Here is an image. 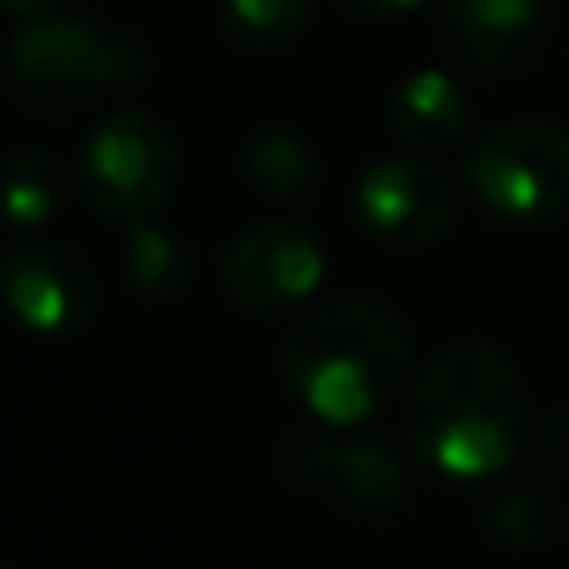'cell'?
Returning a JSON list of instances; mask_svg holds the SVG:
<instances>
[{
    "label": "cell",
    "instance_id": "cell-1",
    "mask_svg": "<svg viewBox=\"0 0 569 569\" xmlns=\"http://www.w3.org/2000/svg\"><path fill=\"white\" fill-rule=\"evenodd\" d=\"M530 435V395L505 350L455 340L420 365L405 400V445L450 485L500 480Z\"/></svg>",
    "mask_w": 569,
    "mask_h": 569
},
{
    "label": "cell",
    "instance_id": "cell-8",
    "mask_svg": "<svg viewBox=\"0 0 569 569\" xmlns=\"http://www.w3.org/2000/svg\"><path fill=\"white\" fill-rule=\"evenodd\" d=\"M284 475L360 515H390L410 500V470L375 435H290Z\"/></svg>",
    "mask_w": 569,
    "mask_h": 569
},
{
    "label": "cell",
    "instance_id": "cell-16",
    "mask_svg": "<svg viewBox=\"0 0 569 569\" xmlns=\"http://www.w3.org/2000/svg\"><path fill=\"white\" fill-rule=\"evenodd\" d=\"M345 10H360V16H410V10L430 6V0H340Z\"/></svg>",
    "mask_w": 569,
    "mask_h": 569
},
{
    "label": "cell",
    "instance_id": "cell-17",
    "mask_svg": "<svg viewBox=\"0 0 569 569\" xmlns=\"http://www.w3.org/2000/svg\"><path fill=\"white\" fill-rule=\"evenodd\" d=\"M0 10L36 20V16H50V10H60V0H0Z\"/></svg>",
    "mask_w": 569,
    "mask_h": 569
},
{
    "label": "cell",
    "instance_id": "cell-13",
    "mask_svg": "<svg viewBox=\"0 0 569 569\" xmlns=\"http://www.w3.org/2000/svg\"><path fill=\"white\" fill-rule=\"evenodd\" d=\"M66 200V166L40 146H16L0 156V226L40 230Z\"/></svg>",
    "mask_w": 569,
    "mask_h": 569
},
{
    "label": "cell",
    "instance_id": "cell-12",
    "mask_svg": "<svg viewBox=\"0 0 569 569\" xmlns=\"http://www.w3.org/2000/svg\"><path fill=\"white\" fill-rule=\"evenodd\" d=\"M246 180L260 190L266 200H280V206H310L325 186V166L320 150L290 126H266L246 140Z\"/></svg>",
    "mask_w": 569,
    "mask_h": 569
},
{
    "label": "cell",
    "instance_id": "cell-11",
    "mask_svg": "<svg viewBox=\"0 0 569 569\" xmlns=\"http://www.w3.org/2000/svg\"><path fill=\"white\" fill-rule=\"evenodd\" d=\"M385 116H390V130L420 156H440V150L465 146L475 126V106L460 90V80L445 76V70H410L390 86L385 96Z\"/></svg>",
    "mask_w": 569,
    "mask_h": 569
},
{
    "label": "cell",
    "instance_id": "cell-5",
    "mask_svg": "<svg viewBox=\"0 0 569 569\" xmlns=\"http://www.w3.org/2000/svg\"><path fill=\"white\" fill-rule=\"evenodd\" d=\"M465 186L505 226H555L569 216V130L555 120H500L465 156Z\"/></svg>",
    "mask_w": 569,
    "mask_h": 569
},
{
    "label": "cell",
    "instance_id": "cell-6",
    "mask_svg": "<svg viewBox=\"0 0 569 569\" xmlns=\"http://www.w3.org/2000/svg\"><path fill=\"white\" fill-rule=\"evenodd\" d=\"M0 300L30 335H80L100 310V276L66 240H20L0 256Z\"/></svg>",
    "mask_w": 569,
    "mask_h": 569
},
{
    "label": "cell",
    "instance_id": "cell-3",
    "mask_svg": "<svg viewBox=\"0 0 569 569\" xmlns=\"http://www.w3.org/2000/svg\"><path fill=\"white\" fill-rule=\"evenodd\" d=\"M150 76V46L136 30L96 26L86 16H36L10 36L6 80L26 106L70 110L100 90H136Z\"/></svg>",
    "mask_w": 569,
    "mask_h": 569
},
{
    "label": "cell",
    "instance_id": "cell-14",
    "mask_svg": "<svg viewBox=\"0 0 569 569\" xmlns=\"http://www.w3.org/2000/svg\"><path fill=\"white\" fill-rule=\"evenodd\" d=\"M120 270H126L130 290L146 295V300H180L190 276H196V250L186 246L180 230L150 220V226H136L126 236Z\"/></svg>",
    "mask_w": 569,
    "mask_h": 569
},
{
    "label": "cell",
    "instance_id": "cell-15",
    "mask_svg": "<svg viewBox=\"0 0 569 569\" xmlns=\"http://www.w3.org/2000/svg\"><path fill=\"white\" fill-rule=\"evenodd\" d=\"M315 0H220V30L240 50H290L310 30Z\"/></svg>",
    "mask_w": 569,
    "mask_h": 569
},
{
    "label": "cell",
    "instance_id": "cell-7",
    "mask_svg": "<svg viewBox=\"0 0 569 569\" xmlns=\"http://www.w3.org/2000/svg\"><path fill=\"white\" fill-rule=\"evenodd\" d=\"M325 240L300 220H256L220 256V284L250 315L305 305L325 280Z\"/></svg>",
    "mask_w": 569,
    "mask_h": 569
},
{
    "label": "cell",
    "instance_id": "cell-10",
    "mask_svg": "<svg viewBox=\"0 0 569 569\" xmlns=\"http://www.w3.org/2000/svg\"><path fill=\"white\" fill-rule=\"evenodd\" d=\"M550 0H445L440 36L470 70L500 76L535 56Z\"/></svg>",
    "mask_w": 569,
    "mask_h": 569
},
{
    "label": "cell",
    "instance_id": "cell-9",
    "mask_svg": "<svg viewBox=\"0 0 569 569\" xmlns=\"http://www.w3.org/2000/svg\"><path fill=\"white\" fill-rule=\"evenodd\" d=\"M355 216L380 246L430 250L455 226V186L420 156H385L355 180Z\"/></svg>",
    "mask_w": 569,
    "mask_h": 569
},
{
    "label": "cell",
    "instance_id": "cell-4",
    "mask_svg": "<svg viewBox=\"0 0 569 569\" xmlns=\"http://www.w3.org/2000/svg\"><path fill=\"white\" fill-rule=\"evenodd\" d=\"M180 186V140L150 110H116L76 150V190L110 226H150Z\"/></svg>",
    "mask_w": 569,
    "mask_h": 569
},
{
    "label": "cell",
    "instance_id": "cell-2",
    "mask_svg": "<svg viewBox=\"0 0 569 569\" xmlns=\"http://www.w3.org/2000/svg\"><path fill=\"white\" fill-rule=\"evenodd\" d=\"M415 330L380 295H330L280 340V380L330 430H355L405 390Z\"/></svg>",
    "mask_w": 569,
    "mask_h": 569
}]
</instances>
